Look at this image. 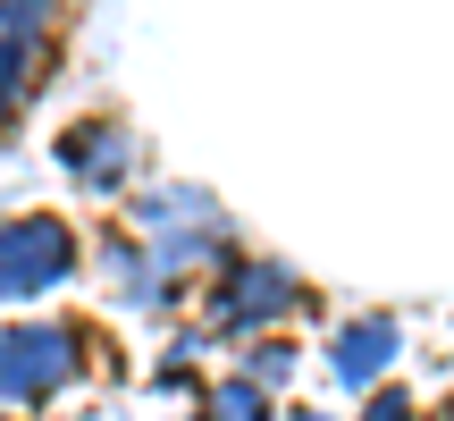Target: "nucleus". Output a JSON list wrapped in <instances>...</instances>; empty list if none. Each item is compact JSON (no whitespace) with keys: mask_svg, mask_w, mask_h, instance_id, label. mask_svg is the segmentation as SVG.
<instances>
[{"mask_svg":"<svg viewBox=\"0 0 454 421\" xmlns=\"http://www.w3.org/2000/svg\"><path fill=\"white\" fill-rule=\"evenodd\" d=\"M59 379H76V338H67L59 321H17V329H0V396L43 405Z\"/></svg>","mask_w":454,"mask_h":421,"instance_id":"nucleus-1","label":"nucleus"},{"mask_svg":"<svg viewBox=\"0 0 454 421\" xmlns=\"http://www.w3.org/2000/svg\"><path fill=\"white\" fill-rule=\"evenodd\" d=\"M76 270V244L59 219H9L0 227V295H43Z\"/></svg>","mask_w":454,"mask_h":421,"instance_id":"nucleus-2","label":"nucleus"},{"mask_svg":"<svg viewBox=\"0 0 454 421\" xmlns=\"http://www.w3.org/2000/svg\"><path fill=\"white\" fill-rule=\"evenodd\" d=\"M395 346H404V329H395L387 312H371V321H354V329L328 338V371H337L345 388H379V371L395 362Z\"/></svg>","mask_w":454,"mask_h":421,"instance_id":"nucleus-3","label":"nucleus"},{"mask_svg":"<svg viewBox=\"0 0 454 421\" xmlns=\"http://www.w3.org/2000/svg\"><path fill=\"white\" fill-rule=\"evenodd\" d=\"M59 161L76 169L84 186H110V169L127 161V144H118L110 118H84V127H67V135H59Z\"/></svg>","mask_w":454,"mask_h":421,"instance_id":"nucleus-4","label":"nucleus"},{"mask_svg":"<svg viewBox=\"0 0 454 421\" xmlns=\"http://www.w3.org/2000/svg\"><path fill=\"white\" fill-rule=\"evenodd\" d=\"M294 270H278V261H253V270L236 278V304H227V321H278V312H294Z\"/></svg>","mask_w":454,"mask_h":421,"instance_id":"nucleus-5","label":"nucleus"},{"mask_svg":"<svg viewBox=\"0 0 454 421\" xmlns=\"http://www.w3.org/2000/svg\"><path fill=\"white\" fill-rule=\"evenodd\" d=\"M211 421H261V388L253 379H227V388L211 396Z\"/></svg>","mask_w":454,"mask_h":421,"instance_id":"nucleus-6","label":"nucleus"},{"mask_svg":"<svg viewBox=\"0 0 454 421\" xmlns=\"http://www.w3.org/2000/svg\"><path fill=\"white\" fill-rule=\"evenodd\" d=\"M43 9H51V0H0V34L26 43V26H43Z\"/></svg>","mask_w":454,"mask_h":421,"instance_id":"nucleus-7","label":"nucleus"},{"mask_svg":"<svg viewBox=\"0 0 454 421\" xmlns=\"http://www.w3.org/2000/svg\"><path fill=\"white\" fill-rule=\"evenodd\" d=\"M362 421H412V405H404V388H387V396H379V405L362 413Z\"/></svg>","mask_w":454,"mask_h":421,"instance_id":"nucleus-8","label":"nucleus"},{"mask_svg":"<svg viewBox=\"0 0 454 421\" xmlns=\"http://www.w3.org/2000/svg\"><path fill=\"white\" fill-rule=\"evenodd\" d=\"M286 421H328V413H286Z\"/></svg>","mask_w":454,"mask_h":421,"instance_id":"nucleus-9","label":"nucleus"},{"mask_svg":"<svg viewBox=\"0 0 454 421\" xmlns=\"http://www.w3.org/2000/svg\"><path fill=\"white\" fill-rule=\"evenodd\" d=\"M438 421H454V413H438Z\"/></svg>","mask_w":454,"mask_h":421,"instance_id":"nucleus-10","label":"nucleus"}]
</instances>
